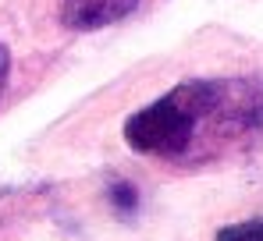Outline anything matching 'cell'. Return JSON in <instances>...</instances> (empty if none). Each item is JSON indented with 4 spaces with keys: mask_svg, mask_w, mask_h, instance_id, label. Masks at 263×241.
<instances>
[{
    "mask_svg": "<svg viewBox=\"0 0 263 241\" xmlns=\"http://www.w3.org/2000/svg\"><path fill=\"white\" fill-rule=\"evenodd\" d=\"M132 153L171 167H214L263 149V71L185 78L125 120Z\"/></svg>",
    "mask_w": 263,
    "mask_h": 241,
    "instance_id": "6da1fadb",
    "label": "cell"
},
{
    "mask_svg": "<svg viewBox=\"0 0 263 241\" xmlns=\"http://www.w3.org/2000/svg\"><path fill=\"white\" fill-rule=\"evenodd\" d=\"M139 0H61V25L71 32H96L128 18Z\"/></svg>",
    "mask_w": 263,
    "mask_h": 241,
    "instance_id": "7a4b0ae2",
    "label": "cell"
},
{
    "mask_svg": "<svg viewBox=\"0 0 263 241\" xmlns=\"http://www.w3.org/2000/svg\"><path fill=\"white\" fill-rule=\"evenodd\" d=\"M110 206H114L118 213L132 216V213L139 209V192H135V185H132V181H114V185H110Z\"/></svg>",
    "mask_w": 263,
    "mask_h": 241,
    "instance_id": "277c9868",
    "label": "cell"
},
{
    "mask_svg": "<svg viewBox=\"0 0 263 241\" xmlns=\"http://www.w3.org/2000/svg\"><path fill=\"white\" fill-rule=\"evenodd\" d=\"M214 241H263V216L242 220V224H228V227L217 231Z\"/></svg>",
    "mask_w": 263,
    "mask_h": 241,
    "instance_id": "3957f363",
    "label": "cell"
},
{
    "mask_svg": "<svg viewBox=\"0 0 263 241\" xmlns=\"http://www.w3.org/2000/svg\"><path fill=\"white\" fill-rule=\"evenodd\" d=\"M7 75H11V50L0 43V96H4V89H7Z\"/></svg>",
    "mask_w": 263,
    "mask_h": 241,
    "instance_id": "5b68a950",
    "label": "cell"
}]
</instances>
